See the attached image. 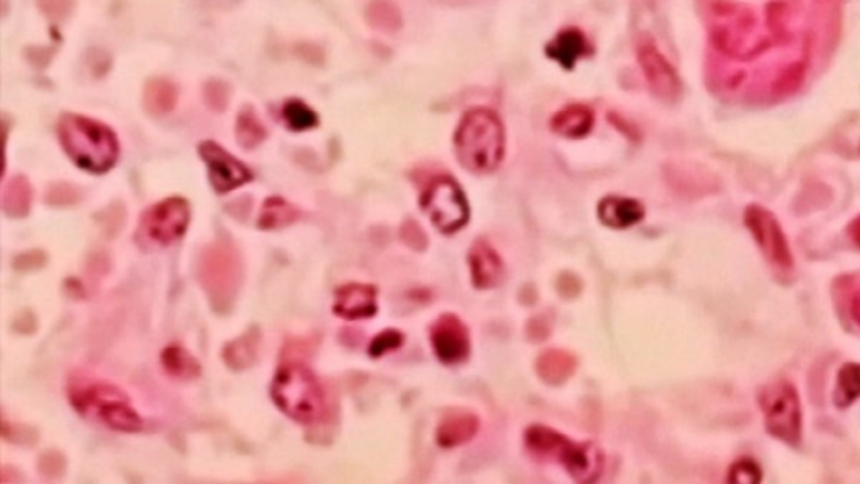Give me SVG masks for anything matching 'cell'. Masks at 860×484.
Masks as SVG:
<instances>
[{
	"label": "cell",
	"mask_w": 860,
	"mask_h": 484,
	"mask_svg": "<svg viewBox=\"0 0 860 484\" xmlns=\"http://www.w3.org/2000/svg\"><path fill=\"white\" fill-rule=\"evenodd\" d=\"M526 444L538 458L565 466L580 483H592L602 473L604 458L593 444L573 442L550 427L533 426L526 431Z\"/></svg>",
	"instance_id": "obj_7"
},
{
	"label": "cell",
	"mask_w": 860,
	"mask_h": 484,
	"mask_svg": "<svg viewBox=\"0 0 860 484\" xmlns=\"http://www.w3.org/2000/svg\"><path fill=\"white\" fill-rule=\"evenodd\" d=\"M200 286L219 313L231 310L242 283V258L231 241L207 244L199 258Z\"/></svg>",
	"instance_id": "obj_6"
},
{
	"label": "cell",
	"mask_w": 860,
	"mask_h": 484,
	"mask_svg": "<svg viewBox=\"0 0 860 484\" xmlns=\"http://www.w3.org/2000/svg\"><path fill=\"white\" fill-rule=\"evenodd\" d=\"M763 478L761 469L751 459H741L729 469L728 481L733 484H758Z\"/></svg>",
	"instance_id": "obj_32"
},
{
	"label": "cell",
	"mask_w": 860,
	"mask_h": 484,
	"mask_svg": "<svg viewBox=\"0 0 860 484\" xmlns=\"http://www.w3.org/2000/svg\"><path fill=\"white\" fill-rule=\"evenodd\" d=\"M746 227L771 263L782 269L793 268V254L777 217L760 206H750L745 214Z\"/></svg>",
	"instance_id": "obj_11"
},
{
	"label": "cell",
	"mask_w": 860,
	"mask_h": 484,
	"mask_svg": "<svg viewBox=\"0 0 860 484\" xmlns=\"http://www.w3.org/2000/svg\"><path fill=\"white\" fill-rule=\"evenodd\" d=\"M199 153L209 169L210 182L219 194H226L229 190L251 182V170L241 164L236 157H232L231 153L226 152L221 145L215 142H204L199 147Z\"/></svg>",
	"instance_id": "obj_13"
},
{
	"label": "cell",
	"mask_w": 860,
	"mask_h": 484,
	"mask_svg": "<svg viewBox=\"0 0 860 484\" xmlns=\"http://www.w3.org/2000/svg\"><path fill=\"white\" fill-rule=\"evenodd\" d=\"M402 343H404L402 333L397 332V330H387V332L380 333L377 338H373L372 345H370V355L382 357L383 353L392 352V350L402 347Z\"/></svg>",
	"instance_id": "obj_34"
},
{
	"label": "cell",
	"mask_w": 860,
	"mask_h": 484,
	"mask_svg": "<svg viewBox=\"0 0 860 484\" xmlns=\"http://www.w3.org/2000/svg\"><path fill=\"white\" fill-rule=\"evenodd\" d=\"M472 281L479 290H489L503 281L504 264L486 241H478L469 253Z\"/></svg>",
	"instance_id": "obj_16"
},
{
	"label": "cell",
	"mask_w": 860,
	"mask_h": 484,
	"mask_svg": "<svg viewBox=\"0 0 860 484\" xmlns=\"http://www.w3.org/2000/svg\"><path fill=\"white\" fill-rule=\"evenodd\" d=\"M299 211L288 200L281 197H271L264 200L263 209L259 214L257 226L263 231H278L298 221Z\"/></svg>",
	"instance_id": "obj_22"
},
{
	"label": "cell",
	"mask_w": 860,
	"mask_h": 484,
	"mask_svg": "<svg viewBox=\"0 0 860 484\" xmlns=\"http://www.w3.org/2000/svg\"><path fill=\"white\" fill-rule=\"evenodd\" d=\"M546 53L551 59L562 64L563 68L572 69L577 59L585 53V37L575 29L563 31L556 36L555 41L548 44Z\"/></svg>",
	"instance_id": "obj_24"
},
{
	"label": "cell",
	"mask_w": 860,
	"mask_h": 484,
	"mask_svg": "<svg viewBox=\"0 0 860 484\" xmlns=\"http://www.w3.org/2000/svg\"><path fill=\"white\" fill-rule=\"evenodd\" d=\"M593 127V113L582 105L567 106L551 121L553 132L567 138H582Z\"/></svg>",
	"instance_id": "obj_20"
},
{
	"label": "cell",
	"mask_w": 860,
	"mask_h": 484,
	"mask_svg": "<svg viewBox=\"0 0 860 484\" xmlns=\"http://www.w3.org/2000/svg\"><path fill=\"white\" fill-rule=\"evenodd\" d=\"M236 135L237 142H239L241 147L252 150V148H256L259 143L263 142L268 133H266V128L259 121L256 113L251 108H246V110H242L239 116H237Z\"/></svg>",
	"instance_id": "obj_28"
},
{
	"label": "cell",
	"mask_w": 860,
	"mask_h": 484,
	"mask_svg": "<svg viewBox=\"0 0 860 484\" xmlns=\"http://www.w3.org/2000/svg\"><path fill=\"white\" fill-rule=\"evenodd\" d=\"M335 296L333 311L345 320H363L377 313V290L373 286L350 283L341 286Z\"/></svg>",
	"instance_id": "obj_15"
},
{
	"label": "cell",
	"mask_w": 860,
	"mask_h": 484,
	"mask_svg": "<svg viewBox=\"0 0 860 484\" xmlns=\"http://www.w3.org/2000/svg\"><path fill=\"white\" fill-rule=\"evenodd\" d=\"M59 142L74 164L95 174L113 169L120 155V145L113 130L86 116L66 115L59 118Z\"/></svg>",
	"instance_id": "obj_4"
},
{
	"label": "cell",
	"mask_w": 860,
	"mask_h": 484,
	"mask_svg": "<svg viewBox=\"0 0 860 484\" xmlns=\"http://www.w3.org/2000/svg\"><path fill=\"white\" fill-rule=\"evenodd\" d=\"M68 399L78 414L116 432H138L143 421L123 390L106 380L74 372L68 380Z\"/></svg>",
	"instance_id": "obj_1"
},
{
	"label": "cell",
	"mask_w": 860,
	"mask_h": 484,
	"mask_svg": "<svg viewBox=\"0 0 860 484\" xmlns=\"http://www.w3.org/2000/svg\"><path fill=\"white\" fill-rule=\"evenodd\" d=\"M456 155L472 174H491L504 157V128L496 113L476 108L464 115L456 137Z\"/></svg>",
	"instance_id": "obj_5"
},
{
	"label": "cell",
	"mask_w": 860,
	"mask_h": 484,
	"mask_svg": "<svg viewBox=\"0 0 860 484\" xmlns=\"http://www.w3.org/2000/svg\"><path fill=\"white\" fill-rule=\"evenodd\" d=\"M190 222V206L182 197H170L143 212L137 241L143 249L167 248L184 236Z\"/></svg>",
	"instance_id": "obj_8"
},
{
	"label": "cell",
	"mask_w": 860,
	"mask_h": 484,
	"mask_svg": "<svg viewBox=\"0 0 860 484\" xmlns=\"http://www.w3.org/2000/svg\"><path fill=\"white\" fill-rule=\"evenodd\" d=\"M420 207L432 224L446 234L459 231L469 221L466 195L452 179L437 180L429 185L420 199Z\"/></svg>",
	"instance_id": "obj_10"
},
{
	"label": "cell",
	"mask_w": 860,
	"mask_h": 484,
	"mask_svg": "<svg viewBox=\"0 0 860 484\" xmlns=\"http://www.w3.org/2000/svg\"><path fill=\"white\" fill-rule=\"evenodd\" d=\"M143 103L150 115H167L177 105V86L167 79H152L145 86Z\"/></svg>",
	"instance_id": "obj_25"
},
{
	"label": "cell",
	"mask_w": 860,
	"mask_h": 484,
	"mask_svg": "<svg viewBox=\"0 0 860 484\" xmlns=\"http://www.w3.org/2000/svg\"><path fill=\"white\" fill-rule=\"evenodd\" d=\"M261 330L259 327H251L244 335L227 343L222 358L227 363V367L236 372L249 369L259 358V350H261Z\"/></svg>",
	"instance_id": "obj_18"
},
{
	"label": "cell",
	"mask_w": 860,
	"mask_h": 484,
	"mask_svg": "<svg viewBox=\"0 0 860 484\" xmlns=\"http://www.w3.org/2000/svg\"><path fill=\"white\" fill-rule=\"evenodd\" d=\"M709 37L714 48L729 58H755L770 48V37L746 4L733 0H718L709 11Z\"/></svg>",
	"instance_id": "obj_2"
},
{
	"label": "cell",
	"mask_w": 860,
	"mask_h": 484,
	"mask_svg": "<svg viewBox=\"0 0 860 484\" xmlns=\"http://www.w3.org/2000/svg\"><path fill=\"white\" fill-rule=\"evenodd\" d=\"M430 338L442 363H461L469 355V332L456 315H442L432 327Z\"/></svg>",
	"instance_id": "obj_14"
},
{
	"label": "cell",
	"mask_w": 860,
	"mask_h": 484,
	"mask_svg": "<svg viewBox=\"0 0 860 484\" xmlns=\"http://www.w3.org/2000/svg\"><path fill=\"white\" fill-rule=\"evenodd\" d=\"M367 17L373 26L378 27V29H385V31L395 29V27L399 26L397 12L385 0H375V2H372L368 6Z\"/></svg>",
	"instance_id": "obj_30"
},
{
	"label": "cell",
	"mask_w": 860,
	"mask_h": 484,
	"mask_svg": "<svg viewBox=\"0 0 860 484\" xmlns=\"http://www.w3.org/2000/svg\"><path fill=\"white\" fill-rule=\"evenodd\" d=\"M575 365H577L575 357H572L570 353L563 352V350H550L538 358L536 369H538L541 379L548 384L556 385L562 384L568 377H572Z\"/></svg>",
	"instance_id": "obj_23"
},
{
	"label": "cell",
	"mask_w": 860,
	"mask_h": 484,
	"mask_svg": "<svg viewBox=\"0 0 860 484\" xmlns=\"http://www.w3.org/2000/svg\"><path fill=\"white\" fill-rule=\"evenodd\" d=\"M37 2L42 12L53 21L66 19L74 7V0H37Z\"/></svg>",
	"instance_id": "obj_35"
},
{
	"label": "cell",
	"mask_w": 860,
	"mask_h": 484,
	"mask_svg": "<svg viewBox=\"0 0 860 484\" xmlns=\"http://www.w3.org/2000/svg\"><path fill=\"white\" fill-rule=\"evenodd\" d=\"M637 59L652 93L666 103L677 101L682 91L681 79L651 39H640Z\"/></svg>",
	"instance_id": "obj_12"
},
{
	"label": "cell",
	"mask_w": 860,
	"mask_h": 484,
	"mask_svg": "<svg viewBox=\"0 0 860 484\" xmlns=\"http://www.w3.org/2000/svg\"><path fill=\"white\" fill-rule=\"evenodd\" d=\"M598 217L612 229H627L644 219V207L634 199L607 197L598 206Z\"/></svg>",
	"instance_id": "obj_17"
},
{
	"label": "cell",
	"mask_w": 860,
	"mask_h": 484,
	"mask_svg": "<svg viewBox=\"0 0 860 484\" xmlns=\"http://www.w3.org/2000/svg\"><path fill=\"white\" fill-rule=\"evenodd\" d=\"M850 315H852L855 323L860 327V291H857V293L852 296V301H850Z\"/></svg>",
	"instance_id": "obj_38"
},
{
	"label": "cell",
	"mask_w": 860,
	"mask_h": 484,
	"mask_svg": "<svg viewBox=\"0 0 860 484\" xmlns=\"http://www.w3.org/2000/svg\"><path fill=\"white\" fill-rule=\"evenodd\" d=\"M760 407L771 436L795 446L802 439V406L797 389L777 382L761 390Z\"/></svg>",
	"instance_id": "obj_9"
},
{
	"label": "cell",
	"mask_w": 860,
	"mask_h": 484,
	"mask_svg": "<svg viewBox=\"0 0 860 484\" xmlns=\"http://www.w3.org/2000/svg\"><path fill=\"white\" fill-rule=\"evenodd\" d=\"M478 429V417L471 412H452L451 416H447L437 429V442L442 448H456L471 441Z\"/></svg>",
	"instance_id": "obj_19"
},
{
	"label": "cell",
	"mask_w": 860,
	"mask_h": 484,
	"mask_svg": "<svg viewBox=\"0 0 860 484\" xmlns=\"http://www.w3.org/2000/svg\"><path fill=\"white\" fill-rule=\"evenodd\" d=\"M860 397V363H845L837 375L834 402L840 409L852 406Z\"/></svg>",
	"instance_id": "obj_27"
},
{
	"label": "cell",
	"mask_w": 860,
	"mask_h": 484,
	"mask_svg": "<svg viewBox=\"0 0 860 484\" xmlns=\"http://www.w3.org/2000/svg\"><path fill=\"white\" fill-rule=\"evenodd\" d=\"M271 397L279 411L289 419L313 426L323 421L328 412V400L320 379L301 360H284L274 375Z\"/></svg>",
	"instance_id": "obj_3"
},
{
	"label": "cell",
	"mask_w": 860,
	"mask_h": 484,
	"mask_svg": "<svg viewBox=\"0 0 860 484\" xmlns=\"http://www.w3.org/2000/svg\"><path fill=\"white\" fill-rule=\"evenodd\" d=\"M83 197V192L76 185L68 184V182H58V184L49 185L46 192V202L51 206L68 207L78 204Z\"/></svg>",
	"instance_id": "obj_31"
},
{
	"label": "cell",
	"mask_w": 860,
	"mask_h": 484,
	"mask_svg": "<svg viewBox=\"0 0 860 484\" xmlns=\"http://www.w3.org/2000/svg\"><path fill=\"white\" fill-rule=\"evenodd\" d=\"M229 86L222 81H209L204 88L205 103L210 110L224 111L229 103Z\"/></svg>",
	"instance_id": "obj_33"
},
{
	"label": "cell",
	"mask_w": 860,
	"mask_h": 484,
	"mask_svg": "<svg viewBox=\"0 0 860 484\" xmlns=\"http://www.w3.org/2000/svg\"><path fill=\"white\" fill-rule=\"evenodd\" d=\"M64 466L66 463H64L63 456L56 451H48V453L42 454L41 459H39V469L48 478H59L64 473Z\"/></svg>",
	"instance_id": "obj_36"
},
{
	"label": "cell",
	"mask_w": 860,
	"mask_h": 484,
	"mask_svg": "<svg viewBox=\"0 0 860 484\" xmlns=\"http://www.w3.org/2000/svg\"><path fill=\"white\" fill-rule=\"evenodd\" d=\"M283 118L293 132H305L318 125V115L303 101H288L283 108Z\"/></svg>",
	"instance_id": "obj_29"
},
{
	"label": "cell",
	"mask_w": 860,
	"mask_h": 484,
	"mask_svg": "<svg viewBox=\"0 0 860 484\" xmlns=\"http://www.w3.org/2000/svg\"><path fill=\"white\" fill-rule=\"evenodd\" d=\"M849 236L852 241L857 244L860 248V216L857 219L852 221V224L849 226Z\"/></svg>",
	"instance_id": "obj_39"
},
{
	"label": "cell",
	"mask_w": 860,
	"mask_h": 484,
	"mask_svg": "<svg viewBox=\"0 0 860 484\" xmlns=\"http://www.w3.org/2000/svg\"><path fill=\"white\" fill-rule=\"evenodd\" d=\"M14 264L21 271L39 269L46 264V254L42 253V251H29V253L19 254Z\"/></svg>",
	"instance_id": "obj_37"
},
{
	"label": "cell",
	"mask_w": 860,
	"mask_h": 484,
	"mask_svg": "<svg viewBox=\"0 0 860 484\" xmlns=\"http://www.w3.org/2000/svg\"><path fill=\"white\" fill-rule=\"evenodd\" d=\"M31 202L32 187L29 180L22 175H16L4 190V197H2L4 211L11 217H24L29 214Z\"/></svg>",
	"instance_id": "obj_26"
},
{
	"label": "cell",
	"mask_w": 860,
	"mask_h": 484,
	"mask_svg": "<svg viewBox=\"0 0 860 484\" xmlns=\"http://www.w3.org/2000/svg\"><path fill=\"white\" fill-rule=\"evenodd\" d=\"M162 365L165 372L177 380L199 379L200 372H202L197 358L187 348L177 345V343L168 345L163 350Z\"/></svg>",
	"instance_id": "obj_21"
}]
</instances>
